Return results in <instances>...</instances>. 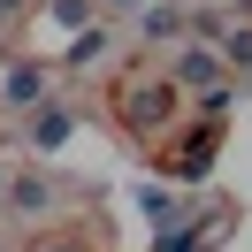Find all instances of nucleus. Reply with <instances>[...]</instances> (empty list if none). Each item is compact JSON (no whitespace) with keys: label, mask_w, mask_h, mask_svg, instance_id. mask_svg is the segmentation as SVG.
<instances>
[{"label":"nucleus","mask_w":252,"mask_h":252,"mask_svg":"<svg viewBox=\"0 0 252 252\" xmlns=\"http://www.w3.org/2000/svg\"><path fill=\"white\" fill-rule=\"evenodd\" d=\"M123 107H130V123H138V130H153V123H168V115H176V92H168V84H130Z\"/></svg>","instance_id":"f257e3e1"},{"label":"nucleus","mask_w":252,"mask_h":252,"mask_svg":"<svg viewBox=\"0 0 252 252\" xmlns=\"http://www.w3.org/2000/svg\"><path fill=\"white\" fill-rule=\"evenodd\" d=\"M176 31H184L176 8H145V38H176Z\"/></svg>","instance_id":"f03ea898"},{"label":"nucleus","mask_w":252,"mask_h":252,"mask_svg":"<svg viewBox=\"0 0 252 252\" xmlns=\"http://www.w3.org/2000/svg\"><path fill=\"white\" fill-rule=\"evenodd\" d=\"M99 46H107V31H84V38H77V46H69V62H77V69H84V62H92V54H99Z\"/></svg>","instance_id":"7ed1b4c3"},{"label":"nucleus","mask_w":252,"mask_h":252,"mask_svg":"<svg viewBox=\"0 0 252 252\" xmlns=\"http://www.w3.org/2000/svg\"><path fill=\"white\" fill-rule=\"evenodd\" d=\"M229 54H237V62L252 69V31H237V38H229Z\"/></svg>","instance_id":"20e7f679"},{"label":"nucleus","mask_w":252,"mask_h":252,"mask_svg":"<svg viewBox=\"0 0 252 252\" xmlns=\"http://www.w3.org/2000/svg\"><path fill=\"white\" fill-rule=\"evenodd\" d=\"M107 8H138V0H107Z\"/></svg>","instance_id":"39448f33"}]
</instances>
